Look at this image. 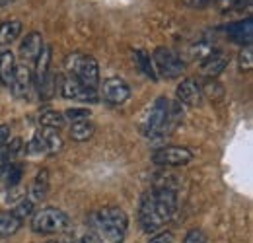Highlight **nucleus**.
Here are the masks:
<instances>
[{"mask_svg": "<svg viewBox=\"0 0 253 243\" xmlns=\"http://www.w3.org/2000/svg\"><path fill=\"white\" fill-rule=\"evenodd\" d=\"M252 0H216V6L222 12H236V10H244L246 6H250Z\"/></svg>", "mask_w": 253, "mask_h": 243, "instance_id": "obj_26", "label": "nucleus"}, {"mask_svg": "<svg viewBox=\"0 0 253 243\" xmlns=\"http://www.w3.org/2000/svg\"><path fill=\"white\" fill-rule=\"evenodd\" d=\"M92 228L109 243H123L128 228V218L119 206H105L90 216Z\"/></svg>", "mask_w": 253, "mask_h": 243, "instance_id": "obj_3", "label": "nucleus"}, {"mask_svg": "<svg viewBox=\"0 0 253 243\" xmlns=\"http://www.w3.org/2000/svg\"><path fill=\"white\" fill-rule=\"evenodd\" d=\"M70 226V218L59 208H43L33 214L32 228L37 234H61Z\"/></svg>", "mask_w": 253, "mask_h": 243, "instance_id": "obj_5", "label": "nucleus"}, {"mask_svg": "<svg viewBox=\"0 0 253 243\" xmlns=\"http://www.w3.org/2000/svg\"><path fill=\"white\" fill-rule=\"evenodd\" d=\"M33 84V72L30 68V64H16V70H14V78H12V84L10 88L14 91V95L18 97H26L30 90H32Z\"/></svg>", "mask_w": 253, "mask_h": 243, "instance_id": "obj_12", "label": "nucleus"}, {"mask_svg": "<svg viewBox=\"0 0 253 243\" xmlns=\"http://www.w3.org/2000/svg\"><path fill=\"white\" fill-rule=\"evenodd\" d=\"M203 86L195 80V78H185L181 80V84L177 86L175 90V95L179 99V103H185L189 107H197L203 103Z\"/></svg>", "mask_w": 253, "mask_h": 243, "instance_id": "obj_11", "label": "nucleus"}, {"mask_svg": "<svg viewBox=\"0 0 253 243\" xmlns=\"http://www.w3.org/2000/svg\"><path fill=\"white\" fill-rule=\"evenodd\" d=\"M10 138V126L8 124H0V146L6 144Z\"/></svg>", "mask_w": 253, "mask_h": 243, "instance_id": "obj_33", "label": "nucleus"}, {"mask_svg": "<svg viewBox=\"0 0 253 243\" xmlns=\"http://www.w3.org/2000/svg\"><path fill=\"white\" fill-rule=\"evenodd\" d=\"M30 154H59L63 150V138L59 134V130L53 128H39L35 132L30 144H28Z\"/></svg>", "mask_w": 253, "mask_h": 243, "instance_id": "obj_7", "label": "nucleus"}, {"mask_svg": "<svg viewBox=\"0 0 253 243\" xmlns=\"http://www.w3.org/2000/svg\"><path fill=\"white\" fill-rule=\"evenodd\" d=\"M10 2H12V0H0V8L6 6V4H10Z\"/></svg>", "mask_w": 253, "mask_h": 243, "instance_id": "obj_34", "label": "nucleus"}, {"mask_svg": "<svg viewBox=\"0 0 253 243\" xmlns=\"http://www.w3.org/2000/svg\"><path fill=\"white\" fill-rule=\"evenodd\" d=\"M193 160V152L185 146H164L152 154V162L162 167H177L185 165Z\"/></svg>", "mask_w": 253, "mask_h": 243, "instance_id": "obj_8", "label": "nucleus"}, {"mask_svg": "<svg viewBox=\"0 0 253 243\" xmlns=\"http://www.w3.org/2000/svg\"><path fill=\"white\" fill-rule=\"evenodd\" d=\"M14 70H16V57H14V53L12 51H2L0 53V82L4 86L12 84Z\"/></svg>", "mask_w": 253, "mask_h": 243, "instance_id": "obj_18", "label": "nucleus"}, {"mask_svg": "<svg viewBox=\"0 0 253 243\" xmlns=\"http://www.w3.org/2000/svg\"><path fill=\"white\" fill-rule=\"evenodd\" d=\"M63 117H64V121L68 119L70 122L86 121V119H90V109H86V107H70V109L64 111Z\"/></svg>", "mask_w": 253, "mask_h": 243, "instance_id": "obj_25", "label": "nucleus"}, {"mask_svg": "<svg viewBox=\"0 0 253 243\" xmlns=\"http://www.w3.org/2000/svg\"><path fill=\"white\" fill-rule=\"evenodd\" d=\"M185 6H189L193 10H205L209 4H211V0H181Z\"/></svg>", "mask_w": 253, "mask_h": 243, "instance_id": "obj_31", "label": "nucleus"}, {"mask_svg": "<svg viewBox=\"0 0 253 243\" xmlns=\"http://www.w3.org/2000/svg\"><path fill=\"white\" fill-rule=\"evenodd\" d=\"M228 62H230V59L222 51H214L212 55H209L207 59H203V62H201V74L205 78L214 80L216 76H220L222 72H224V68L228 66Z\"/></svg>", "mask_w": 253, "mask_h": 243, "instance_id": "obj_15", "label": "nucleus"}, {"mask_svg": "<svg viewBox=\"0 0 253 243\" xmlns=\"http://www.w3.org/2000/svg\"><path fill=\"white\" fill-rule=\"evenodd\" d=\"M51 243H66V242H51Z\"/></svg>", "mask_w": 253, "mask_h": 243, "instance_id": "obj_35", "label": "nucleus"}, {"mask_svg": "<svg viewBox=\"0 0 253 243\" xmlns=\"http://www.w3.org/2000/svg\"><path fill=\"white\" fill-rule=\"evenodd\" d=\"M22 33V22L18 20H8L0 24V45H8L12 41H16Z\"/></svg>", "mask_w": 253, "mask_h": 243, "instance_id": "obj_20", "label": "nucleus"}, {"mask_svg": "<svg viewBox=\"0 0 253 243\" xmlns=\"http://www.w3.org/2000/svg\"><path fill=\"white\" fill-rule=\"evenodd\" d=\"M183 243H207V236L203 230H191L189 234L185 236Z\"/></svg>", "mask_w": 253, "mask_h": 243, "instance_id": "obj_29", "label": "nucleus"}, {"mask_svg": "<svg viewBox=\"0 0 253 243\" xmlns=\"http://www.w3.org/2000/svg\"><path fill=\"white\" fill-rule=\"evenodd\" d=\"M101 97L109 105H121L130 97V88L123 78H107L101 86Z\"/></svg>", "mask_w": 253, "mask_h": 243, "instance_id": "obj_10", "label": "nucleus"}, {"mask_svg": "<svg viewBox=\"0 0 253 243\" xmlns=\"http://www.w3.org/2000/svg\"><path fill=\"white\" fill-rule=\"evenodd\" d=\"M238 61H240V68L244 70V72H250L253 66V57H252V45H246L242 51H240V55H238Z\"/></svg>", "mask_w": 253, "mask_h": 243, "instance_id": "obj_27", "label": "nucleus"}, {"mask_svg": "<svg viewBox=\"0 0 253 243\" xmlns=\"http://www.w3.org/2000/svg\"><path fill=\"white\" fill-rule=\"evenodd\" d=\"M66 243H97V238L92 232H86V234H80V236H76L74 240H70Z\"/></svg>", "mask_w": 253, "mask_h": 243, "instance_id": "obj_30", "label": "nucleus"}, {"mask_svg": "<svg viewBox=\"0 0 253 243\" xmlns=\"http://www.w3.org/2000/svg\"><path fill=\"white\" fill-rule=\"evenodd\" d=\"M64 117L63 113L55 111V109H45L39 113V126L41 128H53V130H59L63 128Z\"/></svg>", "mask_w": 253, "mask_h": 243, "instance_id": "obj_22", "label": "nucleus"}, {"mask_svg": "<svg viewBox=\"0 0 253 243\" xmlns=\"http://www.w3.org/2000/svg\"><path fill=\"white\" fill-rule=\"evenodd\" d=\"M4 167H6L4 169V183H6V187L8 189L18 187L20 181H22V177H24V167L20 163H8Z\"/></svg>", "mask_w": 253, "mask_h": 243, "instance_id": "obj_23", "label": "nucleus"}, {"mask_svg": "<svg viewBox=\"0 0 253 243\" xmlns=\"http://www.w3.org/2000/svg\"><path fill=\"white\" fill-rule=\"evenodd\" d=\"M150 243H175V238H173V234L164 232V234H158L156 238H152Z\"/></svg>", "mask_w": 253, "mask_h": 243, "instance_id": "obj_32", "label": "nucleus"}, {"mask_svg": "<svg viewBox=\"0 0 253 243\" xmlns=\"http://www.w3.org/2000/svg\"><path fill=\"white\" fill-rule=\"evenodd\" d=\"M64 66L68 70V76L80 80L82 84L90 86V88H97L99 82V64L94 57L84 55V53H70L64 59Z\"/></svg>", "mask_w": 253, "mask_h": 243, "instance_id": "obj_4", "label": "nucleus"}, {"mask_svg": "<svg viewBox=\"0 0 253 243\" xmlns=\"http://www.w3.org/2000/svg\"><path fill=\"white\" fill-rule=\"evenodd\" d=\"M12 212H14V216H18L20 220H24L26 216H32L33 202L30 201V199H24V201H22V202H20V204H18V206L12 210Z\"/></svg>", "mask_w": 253, "mask_h": 243, "instance_id": "obj_28", "label": "nucleus"}, {"mask_svg": "<svg viewBox=\"0 0 253 243\" xmlns=\"http://www.w3.org/2000/svg\"><path fill=\"white\" fill-rule=\"evenodd\" d=\"M51 47L45 45L43 51L39 53V57L35 59V72H33V78H35V86L39 88L45 80L51 78V72H49V64H51Z\"/></svg>", "mask_w": 253, "mask_h": 243, "instance_id": "obj_16", "label": "nucleus"}, {"mask_svg": "<svg viewBox=\"0 0 253 243\" xmlns=\"http://www.w3.org/2000/svg\"><path fill=\"white\" fill-rule=\"evenodd\" d=\"M226 35L234 41V43H240V45H252L253 39V22L252 18H246L242 22H234V24H228L226 28Z\"/></svg>", "mask_w": 253, "mask_h": 243, "instance_id": "obj_13", "label": "nucleus"}, {"mask_svg": "<svg viewBox=\"0 0 253 243\" xmlns=\"http://www.w3.org/2000/svg\"><path fill=\"white\" fill-rule=\"evenodd\" d=\"M152 61H154V66H156L154 70L160 72L168 80L179 78L185 72V62L181 61V57L177 53H173L168 47H158L154 51V55H152Z\"/></svg>", "mask_w": 253, "mask_h": 243, "instance_id": "obj_6", "label": "nucleus"}, {"mask_svg": "<svg viewBox=\"0 0 253 243\" xmlns=\"http://www.w3.org/2000/svg\"><path fill=\"white\" fill-rule=\"evenodd\" d=\"M94 124L90 119L86 121H76L70 122V138L76 140V142H84V140H90L92 134H94Z\"/></svg>", "mask_w": 253, "mask_h": 243, "instance_id": "obj_19", "label": "nucleus"}, {"mask_svg": "<svg viewBox=\"0 0 253 243\" xmlns=\"http://www.w3.org/2000/svg\"><path fill=\"white\" fill-rule=\"evenodd\" d=\"M22 228V220L14 212H0V238H10Z\"/></svg>", "mask_w": 253, "mask_h": 243, "instance_id": "obj_21", "label": "nucleus"}, {"mask_svg": "<svg viewBox=\"0 0 253 243\" xmlns=\"http://www.w3.org/2000/svg\"><path fill=\"white\" fill-rule=\"evenodd\" d=\"M183 119V111L179 103H171L168 97H158L154 105L144 115L140 130L146 138H158L164 134H169Z\"/></svg>", "mask_w": 253, "mask_h": 243, "instance_id": "obj_2", "label": "nucleus"}, {"mask_svg": "<svg viewBox=\"0 0 253 243\" xmlns=\"http://www.w3.org/2000/svg\"><path fill=\"white\" fill-rule=\"evenodd\" d=\"M61 93L66 99H72V101H82V103H95L99 99L97 95V88H90L86 84H82L80 80L68 76L64 78L63 86H61Z\"/></svg>", "mask_w": 253, "mask_h": 243, "instance_id": "obj_9", "label": "nucleus"}, {"mask_svg": "<svg viewBox=\"0 0 253 243\" xmlns=\"http://www.w3.org/2000/svg\"><path fill=\"white\" fill-rule=\"evenodd\" d=\"M43 47H45V41H43L41 33H37V31L28 33L26 39L22 41V45H20V57L24 59V64L35 62V59L39 57V53L43 51Z\"/></svg>", "mask_w": 253, "mask_h": 243, "instance_id": "obj_14", "label": "nucleus"}, {"mask_svg": "<svg viewBox=\"0 0 253 243\" xmlns=\"http://www.w3.org/2000/svg\"><path fill=\"white\" fill-rule=\"evenodd\" d=\"M47 191H49V171L41 169V171H37L32 189H30V201H32L33 204L43 201L47 197Z\"/></svg>", "mask_w": 253, "mask_h": 243, "instance_id": "obj_17", "label": "nucleus"}, {"mask_svg": "<svg viewBox=\"0 0 253 243\" xmlns=\"http://www.w3.org/2000/svg\"><path fill=\"white\" fill-rule=\"evenodd\" d=\"M134 62L140 66V70H142L148 78L156 80V70H154V66H152V62H150V57H148L146 53H142V51H134Z\"/></svg>", "mask_w": 253, "mask_h": 243, "instance_id": "obj_24", "label": "nucleus"}, {"mask_svg": "<svg viewBox=\"0 0 253 243\" xmlns=\"http://www.w3.org/2000/svg\"><path fill=\"white\" fill-rule=\"evenodd\" d=\"M177 212V193L169 183H158L148 191L138 208V220L146 234L160 232Z\"/></svg>", "mask_w": 253, "mask_h": 243, "instance_id": "obj_1", "label": "nucleus"}]
</instances>
